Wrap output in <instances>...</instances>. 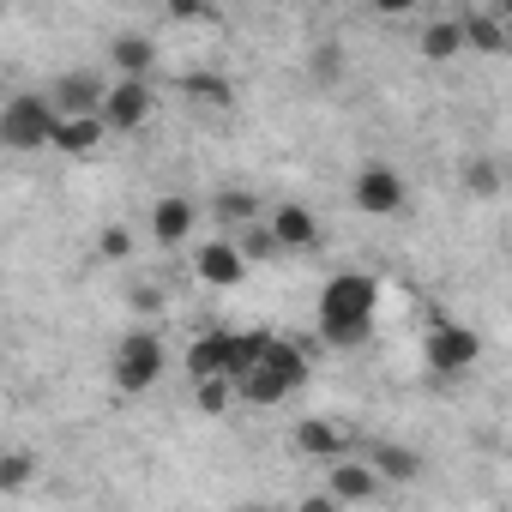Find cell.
Segmentation results:
<instances>
[{
  "instance_id": "6da1fadb",
  "label": "cell",
  "mask_w": 512,
  "mask_h": 512,
  "mask_svg": "<svg viewBox=\"0 0 512 512\" xmlns=\"http://www.w3.org/2000/svg\"><path fill=\"white\" fill-rule=\"evenodd\" d=\"M374 308H380V290L368 272H332L320 290V338L332 350H362L374 332Z\"/></svg>"
},
{
  "instance_id": "7a4b0ae2",
  "label": "cell",
  "mask_w": 512,
  "mask_h": 512,
  "mask_svg": "<svg viewBox=\"0 0 512 512\" xmlns=\"http://www.w3.org/2000/svg\"><path fill=\"white\" fill-rule=\"evenodd\" d=\"M49 133H55V103L43 91H19L0 109V145L7 151H49Z\"/></svg>"
},
{
  "instance_id": "3957f363",
  "label": "cell",
  "mask_w": 512,
  "mask_h": 512,
  "mask_svg": "<svg viewBox=\"0 0 512 512\" xmlns=\"http://www.w3.org/2000/svg\"><path fill=\"white\" fill-rule=\"evenodd\" d=\"M163 368H169V350H163V338L157 332H127L121 344H115V386L121 392H151L157 380H163Z\"/></svg>"
},
{
  "instance_id": "277c9868",
  "label": "cell",
  "mask_w": 512,
  "mask_h": 512,
  "mask_svg": "<svg viewBox=\"0 0 512 512\" xmlns=\"http://www.w3.org/2000/svg\"><path fill=\"white\" fill-rule=\"evenodd\" d=\"M422 362H428L440 380H458V374H470V368L482 362V338H476L470 326H458V320H434V326H428V344H422Z\"/></svg>"
},
{
  "instance_id": "5b68a950",
  "label": "cell",
  "mask_w": 512,
  "mask_h": 512,
  "mask_svg": "<svg viewBox=\"0 0 512 512\" xmlns=\"http://www.w3.org/2000/svg\"><path fill=\"white\" fill-rule=\"evenodd\" d=\"M151 109H157L151 79H115V85L103 91V103H97V115H103L109 133H139V127L151 121Z\"/></svg>"
},
{
  "instance_id": "8992f818",
  "label": "cell",
  "mask_w": 512,
  "mask_h": 512,
  "mask_svg": "<svg viewBox=\"0 0 512 512\" xmlns=\"http://www.w3.org/2000/svg\"><path fill=\"white\" fill-rule=\"evenodd\" d=\"M350 199L368 217H392V211H404V175L392 163H362L356 181H350Z\"/></svg>"
},
{
  "instance_id": "52a82bcc",
  "label": "cell",
  "mask_w": 512,
  "mask_h": 512,
  "mask_svg": "<svg viewBox=\"0 0 512 512\" xmlns=\"http://www.w3.org/2000/svg\"><path fill=\"white\" fill-rule=\"evenodd\" d=\"M193 278H199V284H211V290H235V284L247 278L241 247H235V241H223V235H217V241H205V247H199V260H193Z\"/></svg>"
},
{
  "instance_id": "ba28073f",
  "label": "cell",
  "mask_w": 512,
  "mask_h": 512,
  "mask_svg": "<svg viewBox=\"0 0 512 512\" xmlns=\"http://www.w3.org/2000/svg\"><path fill=\"white\" fill-rule=\"evenodd\" d=\"M253 368L278 374L290 392H302V386H308V374H314V362H308V344H296V338H272V332H266V344H260V362H253Z\"/></svg>"
},
{
  "instance_id": "9c48e42d",
  "label": "cell",
  "mask_w": 512,
  "mask_h": 512,
  "mask_svg": "<svg viewBox=\"0 0 512 512\" xmlns=\"http://www.w3.org/2000/svg\"><path fill=\"white\" fill-rule=\"evenodd\" d=\"M266 229H272V241H278V247H290V253L320 247V223H314V211H308V205H272Z\"/></svg>"
},
{
  "instance_id": "30bf717a",
  "label": "cell",
  "mask_w": 512,
  "mask_h": 512,
  "mask_svg": "<svg viewBox=\"0 0 512 512\" xmlns=\"http://www.w3.org/2000/svg\"><path fill=\"white\" fill-rule=\"evenodd\" d=\"M103 139H109L103 115H55V133H49V145L67 151V157H91Z\"/></svg>"
},
{
  "instance_id": "8fae6325",
  "label": "cell",
  "mask_w": 512,
  "mask_h": 512,
  "mask_svg": "<svg viewBox=\"0 0 512 512\" xmlns=\"http://www.w3.org/2000/svg\"><path fill=\"white\" fill-rule=\"evenodd\" d=\"M193 223H199V211H193V199H181V193H163V199L151 205V235H157V247H181V241L193 235Z\"/></svg>"
},
{
  "instance_id": "7c38bea8",
  "label": "cell",
  "mask_w": 512,
  "mask_h": 512,
  "mask_svg": "<svg viewBox=\"0 0 512 512\" xmlns=\"http://www.w3.org/2000/svg\"><path fill=\"white\" fill-rule=\"evenodd\" d=\"M103 91H109V85L91 79V73H61L55 91H49V103H55V115H97Z\"/></svg>"
},
{
  "instance_id": "4fadbf2b",
  "label": "cell",
  "mask_w": 512,
  "mask_h": 512,
  "mask_svg": "<svg viewBox=\"0 0 512 512\" xmlns=\"http://www.w3.org/2000/svg\"><path fill=\"white\" fill-rule=\"evenodd\" d=\"M332 506H368L374 494H380V476H374V464L362 458V464H338L332 458Z\"/></svg>"
},
{
  "instance_id": "5bb4252c",
  "label": "cell",
  "mask_w": 512,
  "mask_h": 512,
  "mask_svg": "<svg viewBox=\"0 0 512 512\" xmlns=\"http://www.w3.org/2000/svg\"><path fill=\"white\" fill-rule=\"evenodd\" d=\"M362 458L374 464V476H380V482H416V476H422V452H410V446H392V440H374Z\"/></svg>"
},
{
  "instance_id": "9a60e30c",
  "label": "cell",
  "mask_w": 512,
  "mask_h": 512,
  "mask_svg": "<svg viewBox=\"0 0 512 512\" xmlns=\"http://www.w3.org/2000/svg\"><path fill=\"white\" fill-rule=\"evenodd\" d=\"M109 61H115V73H121V79H151V73H157V43L127 31V37H115V43H109Z\"/></svg>"
},
{
  "instance_id": "2e32d148",
  "label": "cell",
  "mask_w": 512,
  "mask_h": 512,
  "mask_svg": "<svg viewBox=\"0 0 512 512\" xmlns=\"http://www.w3.org/2000/svg\"><path fill=\"white\" fill-rule=\"evenodd\" d=\"M296 452L314 464H332V458H344V434L326 416H308V422H296Z\"/></svg>"
},
{
  "instance_id": "e0dca14e",
  "label": "cell",
  "mask_w": 512,
  "mask_h": 512,
  "mask_svg": "<svg viewBox=\"0 0 512 512\" xmlns=\"http://www.w3.org/2000/svg\"><path fill=\"white\" fill-rule=\"evenodd\" d=\"M181 97L199 103V109H217V115L235 109V85H229L223 73H187V79H181Z\"/></svg>"
},
{
  "instance_id": "ac0fdd59",
  "label": "cell",
  "mask_w": 512,
  "mask_h": 512,
  "mask_svg": "<svg viewBox=\"0 0 512 512\" xmlns=\"http://www.w3.org/2000/svg\"><path fill=\"white\" fill-rule=\"evenodd\" d=\"M187 374L205 380V374H229V332H199L187 344Z\"/></svg>"
},
{
  "instance_id": "d6986e66",
  "label": "cell",
  "mask_w": 512,
  "mask_h": 512,
  "mask_svg": "<svg viewBox=\"0 0 512 512\" xmlns=\"http://www.w3.org/2000/svg\"><path fill=\"white\" fill-rule=\"evenodd\" d=\"M464 49H482V55H506V19L500 13H464Z\"/></svg>"
},
{
  "instance_id": "ffe728a7",
  "label": "cell",
  "mask_w": 512,
  "mask_h": 512,
  "mask_svg": "<svg viewBox=\"0 0 512 512\" xmlns=\"http://www.w3.org/2000/svg\"><path fill=\"white\" fill-rule=\"evenodd\" d=\"M235 398H247L253 410H272V404H284V398H290V386H284L278 374H266V368H247V374L235 380Z\"/></svg>"
},
{
  "instance_id": "44dd1931",
  "label": "cell",
  "mask_w": 512,
  "mask_h": 512,
  "mask_svg": "<svg viewBox=\"0 0 512 512\" xmlns=\"http://www.w3.org/2000/svg\"><path fill=\"white\" fill-rule=\"evenodd\" d=\"M464 55V25L458 19H434L422 31V61H458Z\"/></svg>"
},
{
  "instance_id": "7402d4cb",
  "label": "cell",
  "mask_w": 512,
  "mask_h": 512,
  "mask_svg": "<svg viewBox=\"0 0 512 512\" xmlns=\"http://www.w3.org/2000/svg\"><path fill=\"white\" fill-rule=\"evenodd\" d=\"M260 211H266L260 193H247V187H223V193H217V223H229V229H247Z\"/></svg>"
},
{
  "instance_id": "603a6c76",
  "label": "cell",
  "mask_w": 512,
  "mask_h": 512,
  "mask_svg": "<svg viewBox=\"0 0 512 512\" xmlns=\"http://www.w3.org/2000/svg\"><path fill=\"white\" fill-rule=\"evenodd\" d=\"M37 470H43L37 452H7V458H0V494H25L37 482Z\"/></svg>"
},
{
  "instance_id": "cb8c5ba5",
  "label": "cell",
  "mask_w": 512,
  "mask_h": 512,
  "mask_svg": "<svg viewBox=\"0 0 512 512\" xmlns=\"http://www.w3.org/2000/svg\"><path fill=\"white\" fill-rule=\"evenodd\" d=\"M193 386H199L193 398H199L205 416H223V410L235 404V380H229V374H205V380H193Z\"/></svg>"
},
{
  "instance_id": "d4e9b609",
  "label": "cell",
  "mask_w": 512,
  "mask_h": 512,
  "mask_svg": "<svg viewBox=\"0 0 512 512\" xmlns=\"http://www.w3.org/2000/svg\"><path fill=\"white\" fill-rule=\"evenodd\" d=\"M464 193L494 199V193H500V163H494V157H470V163H464Z\"/></svg>"
},
{
  "instance_id": "484cf974",
  "label": "cell",
  "mask_w": 512,
  "mask_h": 512,
  "mask_svg": "<svg viewBox=\"0 0 512 512\" xmlns=\"http://www.w3.org/2000/svg\"><path fill=\"white\" fill-rule=\"evenodd\" d=\"M260 344H266V332H229V380H241L260 362Z\"/></svg>"
},
{
  "instance_id": "4316f807",
  "label": "cell",
  "mask_w": 512,
  "mask_h": 512,
  "mask_svg": "<svg viewBox=\"0 0 512 512\" xmlns=\"http://www.w3.org/2000/svg\"><path fill=\"white\" fill-rule=\"evenodd\" d=\"M272 253H278L272 229H266L260 217H253V223H247V241H241V260H272Z\"/></svg>"
},
{
  "instance_id": "83f0119b",
  "label": "cell",
  "mask_w": 512,
  "mask_h": 512,
  "mask_svg": "<svg viewBox=\"0 0 512 512\" xmlns=\"http://www.w3.org/2000/svg\"><path fill=\"white\" fill-rule=\"evenodd\" d=\"M314 79H320V85H338V79H344V49H338V43H320V49H314Z\"/></svg>"
},
{
  "instance_id": "f1b7e54d",
  "label": "cell",
  "mask_w": 512,
  "mask_h": 512,
  "mask_svg": "<svg viewBox=\"0 0 512 512\" xmlns=\"http://www.w3.org/2000/svg\"><path fill=\"white\" fill-rule=\"evenodd\" d=\"M97 253H103V260H115V266H121V260H133V235H127L121 223H109V229L97 235Z\"/></svg>"
},
{
  "instance_id": "f546056e",
  "label": "cell",
  "mask_w": 512,
  "mask_h": 512,
  "mask_svg": "<svg viewBox=\"0 0 512 512\" xmlns=\"http://www.w3.org/2000/svg\"><path fill=\"white\" fill-rule=\"evenodd\" d=\"M163 13L175 25H193V19H211V0H163Z\"/></svg>"
},
{
  "instance_id": "4dcf8cb0",
  "label": "cell",
  "mask_w": 512,
  "mask_h": 512,
  "mask_svg": "<svg viewBox=\"0 0 512 512\" xmlns=\"http://www.w3.org/2000/svg\"><path fill=\"white\" fill-rule=\"evenodd\" d=\"M127 302H133L139 314H157V308H163V296H157L151 284H133V290H127Z\"/></svg>"
},
{
  "instance_id": "1f68e13d",
  "label": "cell",
  "mask_w": 512,
  "mask_h": 512,
  "mask_svg": "<svg viewBox=\"0 0 512 512\" xmlns=\"http://www.w3.org/2000/svg\"><path fill=\"white\" fill-rule=\"evenodd\" d=\"M374 13L380 19H404V13H416V0H374Z\"/></svg>"
},
{
  "instance_id": "d6a6232c",
  "label": "cell",
  "mask_w": 512,
  "mask_h": 512,
  "mask_svg": "<svg viewBox=\"0 0 512 512\" xmlns=\"http://www.w3.org/2000/svg\"><path fill=\"white\" fill-rule=\"evenodd\" d=\"M145 7H163V0H145Z\"/></svg>"
}]
</instances>
